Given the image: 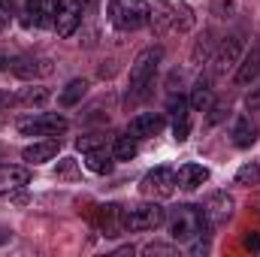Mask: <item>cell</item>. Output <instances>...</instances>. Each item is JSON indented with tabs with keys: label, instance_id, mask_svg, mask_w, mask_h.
<instances>
[{
	"label": "cell",
	"instance_id": "20",
	"mask_svg": "<svg viewBox=\"0 0 260 257\" xmlns=\"http://www.w3.org/2000/svg\"><path fill=\"white\" fill-rule=\"evenodd\" d=\"M9 70H12L15 76H21V79H34V76H46V73H52L49 61H34V58H18V61L9 64Z\"/></svg>",
	"mask_w": 260,
	"mask_h": 257
},
{
	"label": "cell",
	"instance_id": "26",
	"mask_svg": "<svg viewBox=\"0 0 260 257\" xmlns=\"http://www.w3.org/2000/svg\"><path fill=\"white\" fill-rule=\"evenodd\" d=\"M12 21V0H0V30H6Z\"/></svg>",
	"mask_w": 260,
	"mask_h": 257
},
{
	"label": "cell",
	"instance_id": "21",
	"mask_svg": "<svg viewBox=\"0 0 260 257\" xmlns=\"http://www.w3.org/2000/svg\"><path fill=\"white\" fill-rule=\"evenodd\" d=\"M85 94H88V79H73V82L67 85L64 91H61L58 103H61L64 109H70V106H76V103H79Z\"/></svg>",
	"mask_w": 260,
	"mask_h": 257
},
{
	"label": "cell",
	"instance_id": "16",
	"mask_svg": "<svg viewBox=\"0 0 260 257\" xmlns=\"http://www.w3.org/2000/svg\"><path fill=\"white\" fill-rule=\"evenodd\" d=\"M257 124L248 118V115H239L236 121H233V130H230V136H233V142L239 145V148H251L254 142H257Z\"/></svg>",
	"mask_w": 260,
	"mask_h": 257
},
{
	"label": "cell",
	"instance_id": "9",
	"mask_svg": "<svg viewBox=\"0 0 260 257\" xmlns=\"http://www.w3.org/2000/svg\"><path fill=\"white\" fill-rule=\"evenodd\" d=\"M24 27H46L55 21V0H24Z\"/></svg>",
	"mask_w": 260,
	"mask_h": 257
},
{
	"label": "cell",
	"instance_id": "2",
	"mask_svg": "<svg viewBox=\"0 0 260 257\" xmlns=\"http://www.w3.org/2000/svg\"><path fill=\"white\" fill-rule=\"evenodd\" d=\"M160 61H164V49H160V46H151V49H145V52L136 55V61H133V67H130L127 100H136V97L145 94V88L151 85V79H154Z\"/></svg>",
	"mask_w": 260,
	"mask_h": 257
},
{
	"label": "cell",
	"instance_id": "22",
	"mask_svg": "<svg viewBox=\"0 0 260 257\" xmlns=\"http://www.w3.org/2000/svg\"><path fill=\"white\" fill-rule=\"evenodd\" d=\"M112 157L115 160H133L136 157V139L124 133V136H118L115 139V145H112Z\"/></svg>",
	"mask_w": 260,
	"mask_h": 257
},
{
	"label": "cell",
	"instance_id": "19",
	"mask_svg": "<svg viewBox=\"0 0 260 257\" xmlns=\"http://www.w3.org/2000/svg\"><path fill=\"white\" fill-rule=\"evenodd\" d=\"M260 76V49L254 46L245 58H242V64H239V70H236V85H251L254 79Z\"/></svg>",
	"mask_w": 260,
	"mask_h": 257
},
{
	"label": "cell",
	"instance_id": "5",
	"mask_svg": "<svg viewBox=\"0 0 260 257\" xmlns=\"http://www.w3.org/2000/svg\"><path fill=\"white\" fill-rule=\"evenodd\" d=\"M64 115L58 112H37V115H27V118H18V133L24 136H58L67 130Z\"/></svg>",
	"mask_w": 260,
	"mask_h": 257
},
{
	"label": "cell",
	"instance_id": "13",
	"mask_svg": "<svg viewBox=\"0 0 260 257\" xmlns=\"http://www.w3.org/2000/svg\"><path fill=\"white\" fill-rule=\"evenodd\" d=\"M191 103L185 100V97H173L170 100V112H173V133H176V139L179 142H185L188 136H191Z\"/></svg>",
	"mask_w": 260,
	"mask_h": 257
},
{
	"label": "cell",
	"instance_id": "11",
	"mask_svg": "<svg viewBox=\"0 0 260 257\" xmlns=\"http://www.w3.org/2000/svg\"><path fill=\"white\" fill-rule=\"evenodd\" d=\"M203 212H206L209 224H227V221L233 218V197H230V194H224V191L212 194V197L206 200Z\"/></svg>",
	"mask_w": 260,
	"mask_h": 257
},
{
	"label": "cell",
	"instance_id": "6",
	"mask_svg": "<svg viewBox=\"0 0 260 257\" xmlns=\"http://www.w3.org/2000/svg\"><path fill=\"white\" fill-rule=\"evenodd\" d=\"M176 185H179V182H176V170H170V167H154L151 173L142 176L139 191H142V197H151V200H167V197H173Z\"/></svg>",
	"mask_w": 260,
	"mask_h": 257
},
{
	"label": "cell",
	"instance_id": "18",
	"mask_svg": "<svg viewBox=\"0 0 260 257\" xmlns=\"http://www.w3.org/2000/svg\"><path fill=\"white\" fill-rule=\"evenodd\" d=\"M188 103H191L194 112H206V109L212 106V79H209V76H197Z\"/></svg>",
	"mask_w": 260,
	"mask_h": 257
},
{
	"label": "cell",
	"instance_id": "10",
	"mask_svg": "<svg viewBox=\"0 0 260 257\" xmlns=\"http://www.w3.org/2000/svg\"><path fill=\"white\" fill-rule=\"evenodd\" d=\"M164 127H167V118L160 112H142V115H136L130 121L127 133L133 139H148V136H157Z\"/></svg>",
	"mask_w": 260,
	"mask_h": 257
},
{
	"label": "cell",
	"instance_id": "14",
	"mask_svg": "<svg viewBox=\"0 0 260 257\" xmlns=\"http://www.w3.org/2000/svg\"><path fill=\"white\" fill-rule=\"evenodd\" d=\"M30 185V170L27 167H0V194L21 191Z\"/></svg>",
	"mask_w": 260,
	"mask_h": 257
},
{
	"label": "cell",
	"instance_id": "4",
	"mask_svg": "<svg viewBox=\"0 0 260 257\" xmlns=\"http://www.w3.org/2000/svg\"><path fill=\"white\" fill-rule=\"evenodd\" d=\"M109 15H112V24L118 30H139L142 24H148L151 6L142 0H112Z\"/></svg>",
	"mask_w": 260,
	"mask_h": 257
},
{
	"label": "cell",
	"instance_id": "23",
	"mask_svg": "<svg viewBox=\"0 0 260 257\" xmlns=\"http://www.w3.org/2000/svg\"><path fill=\"white\" fill-rule=\"evenodd\" d=\"M236 185H260V164L257 160L239 167V173H236Z\"/></svg>",
	"mask_w": 260,
	"mask_h": 257
},
{
	"label": "cell",
	"instance_id": "31",
	"mask_svg": "<svg viewBox=\"0 0 260 257\" xmlns=\"http://www.w3.org/2000/svg\"><path fill=\"white\" fill-rule=\"evenodd\" d=\"M82 3H85V6H91V3H97V0H82Z\"/></svg>",
	"mask_w": 260,
	"mask_h": 257
},
{
	"label": "cell",
	"instance_id": "8",
	"mask_svg": "<svg viewBox=\"0 0 260 257\" xmlns=\"http://www.w3.org/2000/svg\"><path fill=\"white\" fill-rule=\"evenodd\" d=\"M239 52H242V37L239 34H230L221 46H218V52H215V58H212V73L221 79V76H227L236 61H239Z\"/></svg>",
	"mask_w": 260,
	"mask_h": 257
},
{
	"label": "cell",
	"instance_id": "29",
	"mask_svg": "<svg viewBox=\"0 0 260 257\" xmlns=\"http://www.w3.org/2000/svg\"><path fill=\"white\" fill-rule=\"evenodd\" d=\"M245 245H248V248H260V236H248Z\"/></svg>",
	"mask_w": 260,
	"mask_h": 257
},
{
	"label": "cell",
	"instance_id": "15",
	"mask_svg": "<svg viewBox=\"0 0 260 257\" xmlns=\"http://www.w3.org/2000/svg\"><path fill=\"white\" fill-rule=\"evenodd\" d=\"M115 157H112V151H106V145H100V148H91V151H85V167L91 170V173H100V176H109L112 170H115Z\"/></svg>",
	"mask_w": 260,
	"mask_h": 257
},
{
	"label": "cell",
	"instance_id": "1",
	"mask_svg": "<svg viewBox=\"0 0 260 257\" xmlns=\"http://www.w3.org/2000/svg\"><path fill=\"white\" fill-rule=\"evenodd\" d=\"M209 230V218L203 206H179L170 218V236L176 242H194Z\"/></svg>",
	"mask_w": 260,
	"mask_h": 257
},
{
	"label": "cell",
	"instance_id": "32",
	"mask_svg": "<svg viewBox=\"0 0 260 257\" xmlns=\"http://www.w3.org/2000/svg\"><path fill=\"white\" fill-rule=\"evenodd\" d=\"M0 157H3V151H0Z\"/></svg>",
	"mask_w": 260,
	"mask_h": 257
},
{
	"label": "cell",
	"instance_id": "30",
	"mask_svg": "<svg viewBox=\"0 0 260 257\" xmlns=\"http://www.w3.org/2000/svg\"><path fill=\"white\" fill-rule=\"evenodd\" d=\"M12 64V61H6V58H3V55H0V70H6V67Z\"/></svg>",
	"mask_w": 260,
	"mask_h": 257
},
{
	"label": "cell",
	"instance_id": "28",
	"mask_svg": "<svg viewBox=\"0 0 260 257\" xmlns=\"http://www.w3.org/2000/svg\"><path fill=\"white\" fill-rule=\"evenodd\" d=\"M224 112H227L224 106H215V109H212V118H209V124H215V121H221V118H224Z\"/></svg>",
	"mask_w": 260,
	"mask_h": 257
},
{
	"label": "cell",
	"instance_id": "17",
	"mask_svg": "<svg viewBox=\"0 0 260 257\" xmlns=\"http://www.w3.org/2000/svg\"><path fill=\"white\" fill-rule=\"evenodd\" d=\"M206 179H209V170H206V167H200V164H185V167H179V170H176V182H179V188H185V191L200 188Z\"/></svg>",
	"mask_w": 260,
	"mask_h": 257
},
{
	"label": "cell",
	"instance_id": "25",
	"mask_svg": "<svg viewBox=\"0 0 260 257\" xmlns=\"http://www.w3.org/2000/svg\"><path fill=\"white\" fill-rule=\"evenodd\" d=\"M100 145H103V139H100L97 133H88V136H79V139H76V148H79L82 154L91 151V148H100Z\"/></svg>",
	"mask_w": 260,
	"mask_h": 257
},
{
	"label": "cell",
	"instance_id": "12",
	"mask_svg": "<svg viewBox=\"0 0 260 257\" xmlns=\"http://www.w3.org/2000/svg\"><path fill=\"white\" fill-rule=\"evenodd\" d=\"M58 151H61V139L58 136H46V139H40V142H34V145H27L24 151H21V157L27 160V164H46V160H55L58 157Z\"/></svg>",
	"mask_w": 260,
	"mask_h": 257
},
{
	"label": "cell",
	"instance_id": "27",
	"mask_svg": "<svg viewBox=\"0 0 260 257\" xmlns=\"http://www.w3.org/2000/svg\"><path fill=\"white\" fill-rule=\"evenodd\" d=\"M15 103H18V97H15V94H9V91H0V112L12 109Z\"/></svg>",
	"mask_w": 260,
	"mask_h": 257
},
{
	"label": "cell",
	"instance_id": "24",
	"mask_svg": "<svg viewBox=\"0 0 260 257\" xmlns=\"http://www.w3.org/2000/svg\"><path fill=\"white\" fill-rule=\"evenodd\" d=\"M46 100H49V91H46V88H40V85H34V88H24V91L18 94V103H24V106L46 103Z\"/></svg>",
	"mask_w": 260,
	"mask_h": 257
},
{
	"label": "cell",
	"instance_id": "3",
	"mask_svg": "<svg viewBox=\"0 0 260 257\" xmlns=\"http://www.w3.org/2000/svg\"><path fill=\"white\" fill-rule=\"evenodd\" d=\"M118 221H121V230L130 233H142V230H157L164 221H167V209L151 200V203H139V206H130L118 212Z\"/></svg>",
	"mask_w": 260,
	"mask_h": 257
},
{
	"label": "cell",
	"instance_id": "7",
	"mask_svg": "<svg viewBox=\"0 0 260 257\" xmlns=\"http://www.w3.org/2000/svg\"><path fill=\"white\" fill-rule=\"evenodd\" d=\"M82 0H55V21L52 27L58 30V37H73L76 27L82 24Z\"/></svg>",
	"mask_w": 260,
	"mask_h": 257
}]
</instances>
